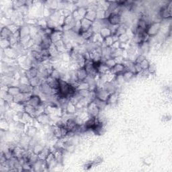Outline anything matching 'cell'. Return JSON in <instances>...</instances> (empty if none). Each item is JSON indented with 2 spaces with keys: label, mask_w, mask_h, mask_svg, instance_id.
I'll list each match as a JSON object with an SVG mask.
<instances>
[{
  "label": "cell",
  "mask_w": 172,
  "mask_h": 172,
  "mask_svg": "<svg viewBox=\"0 0 172 172\" xmlns=\"http://www.w3.org/2000/svg\"><path fill=\"white\" fill-rule=\"evenodd\" d=\"M93 101H94V102H95V104H96V106H97V108L100 109V111L103 110L106 107V106H108L107 102L100 100L97 99V98H96V99L94 100Z\"/></svg>",
  "instance_id": "38"
},
{
  "label": "cell",
  "mask_w": 172,
  "mask_h": 172,
  "mask_svg": "<svg viewBox=\"0 0 172 172\" xmlns=\"http://www.w3.org/2000/svg\"><path fill=\"white\" fill-rule=\"evenodd\" d=\"M10 129V124L6 118H2L1 120V130L2 131H7Z\"/></svg>",
  "instance_id": "43"
},
{
  "label": "cell",
  "mask_w": 172,
  "mask_h": 172,
  "mask_svg": "<svg viewBox=\"0 0 172 172\" xmlns=\"http://www.w3.org/2000/svg\"><path fill=\"white\" fill-rule=\"evenodd\" d=\"M24 133H25V134L28 135V137H30L32 138H34V137L37 134L38 129L33 125H29L28 126L27 129L24 130Z\"/></svg>",
  "instance_id": "24"
},
{
  "label": "cell",
  "mask_w": 172,
  "mask_h": 172,
  "mask_svg": "<svg viewBox=\"0 0 172 172\" xmlns=\"http://www.w3.org/2000/svg\"><path fill=\"white\" fill-rule=\"evenodd\" d=\"M101 111L97 108V106L95 104L94 101H92L86 106V113L89 117L97 118L100 115V112Z\"/></svg>",
  "instance_id": "5"
},
{
  "label": "cell",
  "mask_w": 172,
  "mask_h": 172,
  "mask_svg": "<svg viewBox=\"0 0 172 172\" xmlns=\"http://www.w3.org/2000/svg\"><path fill=\"white\" fill-rule=\"evenodd\" d=\"M123 51H124V49H122L121 48L115 49V50H113L112 49L111 57H112V58H114V59H115V58H117V57H122V53H123Z\"/></svg>",
  "instance_id": "44"
},
{
  "label": "cell",
  "mask_w": 172,
  "mask_h": 172,
  "mask_svg": "<svg viewBox=\"0 0 172 172\" xmlns=\"http://www.w3.org/2000/svg\"><path fill=\"white\" fill-rule=\"evenodd\" d=\"M6 92L11 95V96H15L18 95L20 93H21V90L19 87V85H10L6 87Z\"/></svg>",
  "instance_id": "22"
},
{
  "label": "cell",
  "mask_w": 172,
  "mask_h": 172,
  "mask_svg": "<svg viewBox=\"0 0 172 172\" xmlns=\"http://www.w3.org/2000/svg\"><path fill=\"white\" fill-rule=\"evenodd\" d=\"M32 94H33L32 93H20L18 95L14 96L12 102L15 104L24 105L29 100Z\"/></svg>",
  "instance_id": "6"
},
{
  "label": "cell",
  "mask_w": 172,
  "mask_h": 172,
  "mask_svg": "<svg viewBox=\"0 0 172 172\" xmlns=\"http://www.w3.org/2000/svg\"><path fill=\"white\" fill-rule=\"evenodd\" d=\"M112 30L110 29V28H102L100 32H99V34L101 36V38L102 39H105L108 37H110V36H111L112 35Z\"/></svg>",
  "instance_id": "26"
},
{
  "label": "cell",
  "mask_w": 172,
  "mask_h": 172,
  "mask_svg": "<svg viewBox=\"0 0 172 172\" xmlns=\"http://www.w3.org/2000/svg\"><path fill=\"white\" fill-rule=\"evenodd\" d=\"M104 63H105L106 66L108 67V68L109 69H111L112 68H113L114 66H115V65L116 64L115 59L112 58V57H110V58H108V59H106V60H104Z\"/></svg>",
  "instance_id": "37"
},
{
  "label": "cell",
  "mask_w": 172,
  "mask_h": 172,
  "mask_svg": "<svg viewBox=\"0 0 172 172\" xmlns=\"http://www.w3.org/2000/svg\"><path fill=\"white\" fill-rule=\"evenodd\" d=\"M94 92L96 94V98L102 101L107 102L110 96V93L104 88L97 87Z\"/></svg>",
  "instance_id": "7"
},
{
  "label": "cell",
  "mask_w": 172,
  "mask_h": 172,
  "mask_svg": "<svg viewBox=\"0 0 172 172\" xmlns=\"http://www.w3.org/2000/svg\"><path fill=\"white\" fill-rule=\"evenodd\" d=\"M76 89H77V90L89 89V84L86 81H81V82H79L78 84H77Z\"/></svg>",
  "instance_id": "42"
},
{
  "label": "cell",
  "mask_w": 172,
  "mask_h": 172,
  "mask_svg": "<svg viewBox=\"0 0 172 172\" xmlns=\"http://www.w3.org/2000/svg\"><path fill=\"white\" fill-rule=\"evenodd\" d=\"M77 92L84 99V98H88L90 95V93H91V91L89 89H80L77 90Z\"/></svg>",
  "instance_id": "46"
},
{
  "label": "cell",
  "mask_w": 172,
  "mask_h": 172,
  "mask_svg": "<svg viewBox=\"0 0 172 172\" xmlns=\"http://www.w3.org/2000/svg\"><path fill=\"white\" fill-rule=\"evenodd\" d=\"M172 2H169L165 5L161 6L158 11V15L161 20H168L171 18Z\"/></svg>",
  "instance_id": "2"
},
{
  "label": "cell",
  "mask_w": 172,
  "mask_h": 172,
  "mask_svg": "<svg viewBox=\"0 0 172 172\" xmlns=\"http://www.w3.org/2000/svg\"><path fill=\"white\" fill-rule=\"evenodd\" d=\"M85 18L90 21L94 22L97 20V12L94 9H88L87 13L85 14Z\"/></svg>",
  "instance_id": "25"
},
{
  "label": "cell",
  "mask_w": 172,
  "mask_h": 172,
  "mask_svg": "<svg viewBox=\"0 0 172 172\" xmlns=\"http://www.w3.org/2000/svg\"><path fill=\"white\" fill-rule=\"evenodd\" d=\"M19 87L21 90V93H33L34 88L29 84H19Z\"/></svg>",
  "instance_id": "34"
},
{
  "label": "cell",
  "mask_w": 172,
  "mask_h": 172,
  "mask_svg": "<svg viewBox=\"0 0 172 172\" xmlns=\"http://www.w3.org/2000/svg\"><path fill=\"white\" fill-rule=\"evenodd\" d=\"M93 22H91L90 20L86 19L85 18H84L80 20V24H81V29L79 32V34L80 35L81 33H83L84 32L88 31L89 29H90L93 26Z\"/></svg>",
  "instance_id": "12"
},
{
  "label": "cell",
  "mask_w": 172,
  "mask_h": 172,
  "mask_svg": "<svg viewBox=\"0 0 172 172\" xmlns=\"http://www.w3.org/2000/svg\"><path fill=\"white\" fill-rule=\"evenodd\" d=\"M75 74H76L77 79L78 80L79 82L85 81L86 79L88 77L87 72H86L84 67L77 69L75 70Z\"/></svg>",
  "instance_id": "16"
},
{
  "label": "cell",
  "mask_w": 172,
  "mask_h": 172,
  "mask_svg": "<svg viewBox=\"0 0 172 172\" xmlns=\"http://www.w3.org/2000/svg\"><path fill=\"white\" fill-rule=\"evenodd\" d=\"M44 148V147L42 144L36 143V144H34L33 146H32L31 151L34 154L38 155L43 151Z\"/></svg>",
  "instance_id": "36"
},
{
  "label": "cell",
  "mask_w": 172,
  "mask_h": 172,
  "mask_svg": "<svg viewBox=\"0 0 172 172\" xmlns=\"http://www.w3.org/2000/svg\"><path fill=\"white\" fill-rule=\"evenodd\" d=\"M64 36V32L63 31L55 30L52 32V34L49 36L52 44H55L58 43L60 40H62Z\"/></svg>",
  "instance_id": "17"
},
{
  "label": "cell",
  "mask_w": 172,
  "mask_h": 172,
  "mask_svg": "<svg viewBox=\"0 0 172 172\" xmlns=\"http://www.w3.org/2000/svg\"><path fill=\"white\" fill-rule=\"evenodd\" d=\"M92 167H93V161H88L85 163V164L84 165V169L86 170H88L90 168H92Z\"/></svg>",
  "instance_id": "52"
},
{
  "label": "cell",
  "mask_w": 172,
  "mask_h": 172,
  "mask_svg": "<svg viewBox=\"0 0 172 172\" xmlns=\"http://www.w3.org/2000/svg\"><path fill=\"white\" fill-rule=\"evenodd\" d=\"M125 71H126V68L124 63H116L113 68L110 69L109 73L112 75H116L118 74H122Z\"/></svg>",
  "instance_id": "11"
},
{
  "label": "cell",
  "mask_w": 172,
  "mask_h": 172,
  "mask_svg": "<svg viewBox=\"0 0 172 172\" xmlns=\"http://www.w3.org/2000/svg\"><path fill=\"white\" fill-rule=\"evenodd\" d=\"M107 19L110 26H117L122 23V16L116 13H112L110 14Z\"/></svg>",
  "instance_id": "8"
},
{
  "label": "cell",
  "mask_w": 172,
  "mask_h": 172,
  "mask_svg": "<svg viewBox=\"0 0 172 172\" xmlns=\"http://www.w3.org/2000/svg\"><path fill=\"white\" fill-rule=\"evenodd\" d=\"M147 59L146 58V57L145 55H143V54H138L137 57H136V58H135L134 61V63H138V64H140L142 61Z\"/></svg>",
  "instance_id": "50"
},
{
  "label": "cell",
  "mask_w": 172,
  "mask_h": 172,
  "mask_svg": "<svg viewBox=\"0 0 172 172\" xmlns=\"http://www.w3.org/2000/svg\"><path fill=\"white\" fill-rule=\"evenodd\" d=\"M120 46H121V44L120 43V42L118 41V40H116V41L113 43V44H112V46L110 47H111L113 49V50H115V49L120 48Z\"/></svg>",
  "instance_id": "51"
},
{
  "label": "cell",
  "mask_w": 172,
  "mask_h": 172,
  "mask_svg": "<svg viewBox=\"0 0 172 172\" xmlns=\"http://www.w3.org/2000/svg\"><path fill=\"white\" fill-rule=\"evenodd\" d=\"M93 35H94V32L92 29V27L90 28V29H89L88 31L84 32L80 34L81 38H82L84 40H88V41L92 39Z\"/></svg>",
  "instance_id": "33"
},
{
  "label": "cell",
  "mask_w": 172,
  "mask_h": 172,
  "mask_svg": "<svg viewBox=\"0 0 172 172\" xmlns=\"http://www.w3.org/2000/svg\"><path fill=\"white\" fill-rule=\"evenodd\" d=\"M149 64H150V61L147 59H145L140 63V65L141 68L143 69V70H147L149 67Z\"/></svg>",
  "instance_id": "49"
},
{
  "label": "cell",
  "mask_w": 172,
  "mask_h": 172,
  "mask_svg": "<svg viewBox=\"0 0 172 172\" xmlns=\"http://www.w3.org/2000/svg\"><path fill=\"white\" fill-rule=\"evenodd\" d=\"M35 119L40 124L42 125H49L51 122L50 115L45 112L39 114L35 118Z\"/></svg>",
  "instance_id": "9"
},
{
  "label": "cell",
  "mask_w": 172,
  "mask_h": 172,
  "mask_svg": "<svg viewBox=\"0 0 172 172\" xmlns=\"http://www.w3.org/2000/svg\"><path fill=\"white\" fill-rule=\"evenodd\" d=\"M45 81H46L47 83L51 86V88L52 89H54L55 91L57 92V90L59 89V80L53 78L51 76H49L45 79Z\"/></svg>",
  "instance_id": "19"
},
{
  "label": "cell",
  "mask_w": 172,
  "mask_h": 172,
  "mask_svg": "<svg viewBox=\"0 0 172 172\" xmlns=\"http://www.w3.org/2000/svg\"><path fill=\"white\" fill-rule=\"evenodd\" d=\"M147 71L149 72V73L150 75H153L155 74V73H156L157 71V67L156 65H155L154 63H151L150 62V64L149 65L148 69H147Z\"/></svg>",
  "instance_id": "47"
},
{
  "label": "cell",
  "mask_w": 172,
  "mask_h": 172,
  "mask_svg": "<svg viewBox=\"0 0 172 172\" xmlns=\"http://www.w3.org/2000/svg\"><path fill=\"white\" fill-rule=\"evenodd\" d=\"M76 10L77 11V13H78L79 16H80V18L82 19L85 18V14L87 13L88 9L85 7H78L77 8Z\"/></svg>",
  "instance_id": "45"
},
{
  "label": "cell",
  "mask_w": 172,
  "mask_h": 172,
  "mask_svg": "<svg viewBox=\"0 0 172 172\" xmlns=\"http://www.w3.org/2000/svg\"><path fill=\"white\" fill-rule=\"evenodd\" d=\"M150 48H151V44L149 41L143 42L140 44L137 45V52H138V54L145 55L146 53H147L150 51Z\"/></svg>",
  "instance_id": "15"
},
{
  "label": "cell",
  "mask_w": 172,
  "mask_h": 172,
  "mask_svg": "<svg viewBox=\"0 0 172 172\" xmlns=\"http://www.w3.org/2000/svg\"><path fill=\"white\" fill-rule=\"evenodd\" d=\"M118 40L120 42V44H126L130 40V36L128 35L127 32H126V33L118 36Z\"/></svg>",
  "instance_id": "40"
},
{
  "label": "cell",
  "mask_w": 172,
  "mask_h": 172,
  "mask_svg": "<svg viewBox=\"0 0 172 172\" xmlns=\"http://www.w3.org/2000/svg\"><path fill=\"white\" fill-rule=\"evenodd\" d=\"M63 150H55L53 153H54L55 157L59 165H62L64 160V154Z\"/></svg>",
  "instance_id": "28"
},
{
  "label": "cell",
  "mask_w": 172,
  "mask_h": 172,
  "mask_svg": "<svg viewBox=\"0 0 172 172\" xmlns=\"http://www.w3.org/2000/svg\"><path fill=\"white\" fill-rule=\"evenodd\" d=\"M30 26L28 25V24H24L23 26H20L19 30L20 39L29 37V36H30Z\"/></svg>",
  "instance_id": "14"
},
{
  "label": "cell",
  "mask_w": 172,
  "mask_h": 172,
  "mask_svg": "<svg viewBox=\"0 0 172 172\" xmlns=\"http://www.w3.org/2000/svg\"><path fill=\"white\" fill-rule=\"evenodd\" d=\"M43 81V80L41 78H40L38 76H37V77H34V78L30 79L29 80V84L34 89L37 88L39 87V85L41 84Z\"/></svg>",
  "instance_id": "32"
},
{
  "label": "cell",
  "mask_w": 172,
  "mask_h": 172,
  "mask_svg": "<svg viewBox=\"0 0 172 172\" xmlns=\"http://www.w3.org/2000/svg\"><path fill=\"white\" fill-rule=\"evenodd\" d=\"M102 162V159L100 158V157H98L97 159H96L95 160L93 161V166H96V165H98L100 164V163H101Z\"/></svg>",
  "instance_id": "53"
},
{
  "label": "cell",
  "mask_w": 172,
  "mask_h": 172,
  "mask_svg": "<svg viewBox=\"0 0 172 172\" xmlns=\"http://www.w3.org/2000/svg\"><path fill=\"white\" fill-rule=\"evenodd\" d=\"M97 70L98 73V75H101L106 74V73H108L110 69L108 68L107 66H106L104 62H101L100 65H98Z\"/></svg>",
  "instance_id": "30"
},
{
  "label": "cell",
  "mask_w": 172,
  "mask_h": 172,
  "mask_svg": "<svg viewBox=\"0 0 172 172\" xmlns=\"http://www.w3.org/2000/svg\"><path fill=\"white\" fill-rule=\"evenodd\" d=\"M65 112L67 114H74L77 113L76 105L69 100L66 108H65Z\"/></svg>",
  "instance_id": "29"
},
{
  "label": "cell",
  "mask_w": 172,
  "mask_h": 172,
  "mask_svg": "<svg viewBox=\"0 0 172 172\" xmlns=\"http://www.w3.org/2000/svg\"><path fill=\"white\" fill-rule=\"evenodd\" d=\"M45 163H46V165L47 166V168L49 170L51 168H54L58 165V163H57L56 159L55 157V155L53 152H52L50 155H48V157L45 160Z\"/></svg>",
  "instance_id": "13"
},
{
  "label": "cell",
  "mask_w": 172,
  "mask_h": 172,
  "mask_svg": "<svg viewBox=\"0 0 172 172\" xmlns=\"http://www.w3.org/2000/svg\"><path fill=\"white\" fill-rule=\"evenodd\" d=\"M122 77H123L124 82H129V81L132 80L134 77V76L136 75L134 73L128 70H126L123 73H122Z\"/></svg>",
  "instance_id": "35"
},
{
  "label": "cell",
  "mask_w": 172,
  "mask_h": 172,
  "mask_svg": "<svg viewBox=\"0 0 172 172\" xmlns=\"http://www.w3.org/2000/svg\"><path fill=\"white\" fill-rule=\"evenodd\" d=\"M23 111L29 114V115L33 118H35L36 116H37V111H36V108L32 106H30L28 104H24L23 107Z\"/></svg>",
  "instance_id": "20"
},
{
  "label": "cell",
  "mask_w": 172,
  "mask_h": 172,
  "mask_svg": "<svg viewBox=\"0 0 172 172\" xmlns=\"http://www.w3.org/2000/svg\"><path fill=\"white\" fill-rule=\"evenodd\" d=\"M128 30V26H126V24L125 23H122L120 25H118L116 26V30L114 31L113 34L116 35L117 36H119L122 34H124L127 32Z\"/></svg>",
  "instance_id": "21"
},
{
  "label": "cell",
  "mask_w": 172,
  "mask_h": 172,
  "mask_svg": "<svg viewBox=\"0 0 172 172\" xmlns=\"http://www.w3.org/2000/svg\"><path fill=\"white\" fill-rule=\"evenodd\" d=\"M24 75H25L28 79H31L35 77H37L38 75V69L36 67H32L30 69H28L24 71Z\"/></svg>",
  "instance_id": "18"
},
{
  "label": "cell",
  "mask_w": 172,
  "mask_h": 172,
  "mask_svg": "<svg viewBox=\"0 0 172 172\" xmlns=\"http://www.w3.org/2000/svg\"><path fill=\"white\" fill-rule=\"evenodd\" d=\"M161 27L162 23L161 22H152L147 27L146 33L150 38H153L159 34Z\"/></svg>",
  "instance_id": "1"
},
{
  "label": "cell",
  "mask_w": 172,
  "mask_h": 172,
  "mask_svg": "<svg viewBox=\"0 0 172 172\" xmlns=\"http://www.w3.org/2000/svg\"><path fill=\"white\" fill-rule=\"evenodd\" d=\"M43 103V101L42 100V98L38 96V94H32V96L29 99L26 104H28L30 106H33L34 108L38 107L40 105H41Z\"/></svg>",
  "instance_id": "10"
},
{
  "label": "cell",
  "mask_w": 172,
  "mask_h": 172,
  "mask_svg": "<svg viewBox=\"0 0 172 172\" xmlns=\"http://www.w3.org/2000/svg\"><path fill=\"white\" fill-rule=\"evenodd\" d=\"M118 98H119V94L116 92H114L111 94H110V96L108 97V99L107 100V104L108 105H114L116 104L118 101Z\"/></svg>",
  "instance_id": "27"
},
{
  "label": "cell",
  "mask_w": 172,
  "mask_h": 172,
  "mask_svg": "<svg viewBox=\"0 0 172 172\" xmlns=\"http://www.w3.org/2000/svg\"><path fill=\"white\" fill-rule=\"evenodd\" d=\"M38 90L40 93L43 94V95L49 97H51L53 95L57 94V92L55 91L54 89H52L51 88V86L47 83V81L45 80H43L41 84L39 85Z\"/></svg>",
  "instance_id": "4"
},
{
  "label": "cell",
  "mask_w": 172,
  "mask_h": 172,
  "mask_svg": "<svg viewBox=\"0 0 172 172\" xmlns=\"http://www.w3.org/2000/svg\"><path fill=\"white\" fill-rule=\"evenodd\" d=\"M84 68L85 69L88 77H90L92 79H96L97 77H98V73L95 65H93L92 60L85 61Z\"/></svg>",
  "instance_id": "3"
},
{
  "label": "cell",
  "mask_w": 172,
  "mask_h": 172,
  "mask_svg": "<svg viewBox=\"0 0 172 172\" xmlns=\"http://www.w3.org/2000/svg\"><path fill=\"white\" fill-rule=\"evenodd\" d=\"M114 40H113V38H112V36H110V37H108L106 38L105 39L103 40V43H102V44H104V47H111L112 44H113L114 43Z\"/></svg>",
  "instance_id": "48"
},
{
  "label": "cell",
  "mask_w": 172,
  "mask_h": 172,
  "mask_svg": "<svg viewBox=\"0 0 172 172\" xmlns=\"http://www.w3.org/2000/svg\"><path fill=\"white\" fill-rule=\"evenodd\" d=\"M12 35H13L12 32L6 26L2 28L1 32H0V38H1V39L9 40Z\"/></svg>",
  "instance_id": "23"
},
{
  "label": "cell",
  "mask_w": 172,
  "mask_h": 172,
  "mask_svg": "<svg viewBox=\"0 0 172 172\" xmlns=\"http://www.w3.org/2000/svg\"><path fill=\"white\" fill-rule=\"evenodd\" d=\"M52 152V151H51V149L50 148H49V147H44L43 151L38 155V158H39V159H40V160L45 161L46 160V159L48 157V155H50Z\"/></svg>",
  "instance_id": "31"
},
{
  "label": "cell",
  "mask_w": 172,
  "mask_h": 172,
  "mask_svg": "<svg viewBox=\"0 0 172 172\" xmlns=\"http://www.w3.org/2000/svg\"><path fill=\"white\" fill-rule=\"evenodd\" d=\"M0 47L2 50H6V49L11 47L10 40L8 39H1L0 40Z\"/></svg>",
  "instance_id": "41"
},
{
  "label": "cell",
  "mask_w": 172,
  "mask_h": 172,
  "mask_svg": "<svg viewBox=\"0 0 172 172\" xmlns=\"http://www.w3.org/2000/svg\"><path fill=\"white\" fill-rule=\"evenodd\" d=\"M6 26L8 28H9V29L10 30V31L12 32V34H13L18 32L19 30H20V26L17 25V24H15L14 22L11 23V24H9V25H7Z\"/></svg>",
  "instance_id": "39"
}]
</instances>
